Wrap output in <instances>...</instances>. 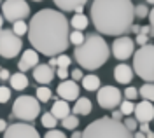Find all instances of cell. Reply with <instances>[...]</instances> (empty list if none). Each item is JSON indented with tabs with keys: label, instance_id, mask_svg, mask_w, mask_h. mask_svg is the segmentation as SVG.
<instances>
[{
	"label": "cell",
	"instance_id": "obj_28",
	"mask_svg": "<svg viewBox=\"0 0 154 138\" xmlns=\"http://www.w3.org/2000/svg\"><path fill=\"white\" fill-rule=\"evenodd\" d=\"M61 124H63V128L65 129H75L77 126H79V119H77L75 114H70L67 119L61 121Z\"/></svg>",
	"mask_w": 154,
	"mask_h": 138
},
{
	"label": "cell",
	"instance_id": "obj_31",
	"mask_svg": "<svg viewBox=\"0 0 154 138\" xmlns=\"http://www.w3.org/2000/svg\"><path fill=\"white\" fill-rule=\"evenodd\" d=\"M137 94H140L138 91H137V88H133V86H128V88L125 89V96H126V100H135L137 98Z\"/></svg>",
	"mask_w": 154,
	"mask_h": 138
},
{
	"label": "cell",
	"instance_id": "obj_4",
	"mask_svg": "<svg viewBox=\"0 0 154 138\" xmlns=\"http://www.w3.org/2000/svg\"><path fill=\"white\" fill-rule=\"evenodd\" d=\"M82 138H133V133L121 121L100 117L82 131Z\"/></svg>",
	"mask_w": 154,
	"mask_h": 138
},
{
	"label": "cell",
	"instance_id": "obj_29",
	"mask_svg": "<svg viewBox=\"0 0 154 138\" xmlns=\"http://www.w3.org/2000/svg\"><path fill=\"white\" fill-rule=\"evenodd\" d=\"M135 107H137V105H133L130 100H125V101L121 103V109H119V110H121L125 116H130V114H133V112H135Z\"/></svg>",
	"mask_w": 154,
	"mask_h": 138
},
{
	"label": "cell",
	"instance_id": "obj_17",
	"mask_svg": "<svg viewBox=\"0 0 154 138\" xmlns=\"http://www.w3.org/2000/svg\"><path fill=\"white\" fill-rule=\"evenodd\" d=\"M54 5L61 10H74L75 14H82V7L88 0H53Z\"/></svg>",
	"mask_w": 154,
	"mask_h": 138
},
{
	"label": "cell",
	"instance_id": "obj_41",
	"mask_svg": "<svg viewBox=\"0 0 154 138\" xmlns=\"http://www.w3.org/2000/svg\"><path fill=\"white\" fill-rule=\"evenodd\" d=\"M0 129H2V133H5V131L9 129V124H7V121H4V119L0 121Z\"/></svg>",
	"mask_w": 154,
	"mask_h": 138
},
{
	"label": "cell",
	"instance_id": "obj_38",
	"mask_svg": "<svg viewBox=\"0 0 154 138\" xmlns=\"http://www.w3.org/2000/svg\"><path fill=\"white\" fill-rule=\"evenodd\" d=\"M56 75L60 77V79H68V68H58L56 70Z\"/></svg>",
	"mask_w": 154,
	"mask_h": 138
},
{
	"label": "cell",
	"instance_id": "obj_11",
	"mask_svg": "<svg viewBox=\"0 0 154 138\" xmlns=\"http://www.w3.org/2000/svg\"><path fill=\"white\" fill-rule=\"evenodd\" d=\"M4 138H40L38 131L32 124L26 122H14L4 133Z\"/></svg>",
	"mask_w": 154,
	"mask_h": 138
},
{
	"label": "cell",
	"instance_id": "obj_15",
	"mask_svg": "<svg viewBox=\"0 0 154 138\" xmlns=\"http://www.w3.org/2000/svg\"><path fill=\"white\" fill-rule=\"evenodd\" d=\"M54 68L51 67V65H37L35 68H33V79L37 80L38 84H42V86H46L49 84L53 77H54Z\"/></svg>",
	"mask_w": 154,
	"mask_h": 138
},
{
	"label": "cell",
	"instance_id": "obj_14",
	"mask_svg": "<svg viewBox=\"0 0 154 138\" xmlns=\"http://www.w3.org/2000/svg\"><path fill=\"white\" fill-rule=\"evenodd\" d=\"M37 65H40L38 63V54L35 49H26L23 54H21V58H19V63H18V68L19 72H26V70L30 68H35Z\"/></svg>",
	"mask_w": 154,
	"mask_h": 138
},
{
	"label": "cell",
	"instance_id": "obj_18",
	"mask_svg": "<svg viewBox=\"0 0 154 138\" xmlns=\"http://www.w3.org/2000/svg\"><path fill=\"white\" fill-rule=\"evenodd\" d=\"M51 114L56 119H61V121L67 119L70 116V105H68V101H65V100H56L54 105H53V109H51Z\"/></svg>",
	"mask_w": 154,
	"mask_h": 138
},
{
	"label": "cell",
	"instance_id": "obj_21",
	"mask_svg": "<svg viewBox=\"0 0 154 138\" xmlns=\"http://www.w3.org/2000/svg\"><path fill=\"white\" fill-rule=\"evenodd\" d=\"M82 88L86 91H98L102 88V82H100V77L98 75H86L82 79Z\"/></svg>",
	"mask_w": 154,
	"mask_h": 138
},
{
	"label": "cell",
	"instance_id": "obj_43",
	"mask_svg": "<svg viewBox=\"0 0 154 138\" xmlns=\"http://www.w3.org/2000/svg\"><path fill=\"white\" fill-rule=\"evenodd\" d=\"M149 21H151V26L154 28V7L151 9V12H149Z\"/></svg>",
	"mask_w": 154,
	"mask_h": 138
},
{
	"label": "cell",
	"instance_id": "obj_10",
	"mask_svg": "<svg viewBox=\"0 0 154 138\" xmlns=\"http://www.w3.org/2000/svg\"><path fill=\"white\" fill-rule=\"evenodd\" d=\"M133 51H135V42L130 37H117L112 44V54L119 61H125L130 56H133Z\"/></svg>",
	"mask_w": 154,
	"mask_h": 138
},
{
	"label": "cell",
	"instance_id": "obj_34",
	"mask_svg": "<svg viewBox=\"0 0 154 138\" xmlns=\"http://www.w3.org/2000/svg\"><path fill=\"white\" fill-rule=\"evenodd\" d=\"M44 138H67V136L63 135V131H58V129H49Z\"/></svg>",
	"mask_w": 154,
	"mask_h": 138
},
{
	"label": "cell",
	"instance_id": "obj_46",
	"mask_svg": "<svg viewBox=\"0 0 154 138\" xmlns=\"http://www.w3.org/2000/svg\"><path fill=\"white\" fill-rule=\"evenodd\" d=\"M133 138H147V136H145V133H142V131H137V133H133Z\"/></svg>",
	"mask_w": 154,
	"mask_h": 138
},
{
	"label": "cell",
	"instance_id": "obj_37",
	"mask_svg": "<svg viewBox=\"0 0 154 138\" xmlns=\"http://www.w3.org/2000/svg\"><path fill=\"white\" fill-rule=\"evenodd\" d=\"M70 75H72V80H82L84 79V75H82V70L81 68H74L72 72H70Z\"/></svg>",
	"mask_w": 154,
	"mask_h": 138
},
{
	"label": "cell",
	"instance_id": "obj_36",
	"mask_svg": "<svg viewBox=\"0 0 154 138\" xmlns=\"http://www.w3.org/2000/svg\"><path fill=\"white\" fill-rule=\"evenodd\" d=\"M137 44H138L140 47L147 46V44H149V37H147L145 33H138V35H137Z\"/></svg>",
	"mask_w": 154,
	"mask_h": 138
},
{
	"label": "cell",
	"instance_id": "obj_2",
	"mask_svg": "<svg viewBox=\"0 0 154 138\" xmlns=\"http://www.w3.org/2000/svg\"><path fill=\"white\" fill-rule=\"evenodd\" d=\"M91 20L98 33L121 37L133 26L135 5L131 0H93Z\"/></svg>",
	"mask_w": 154,
	"mask_h": 138
},
{
	"label": "cell",
	"instance_id": "obj_9",
	"mask_svg": "<svg viewBox=\"0 0 154 138\" xmlns=\"http://www.w3.org/2000/svg\"><path fill=\"white\" fill-rule=\"evenodd\" d=\"M121 91L116 88V86H102L96 93V101L102 109L107 110H114L116 107H121Z\"/></svg>",
	"mask_w": 154,
	"mask_h": 138
},
{
	"label": "cell",
	"instance_id": "obj_20",
	"mask_svg": "<svg viewBox=\"0 0 154 138\" xmlns=\"http://www.w3.org/2000/svg\"><path fill=\"white\" fill-rule=\"evenodd\" d=\"M72 112L75 116H88V114H91V101L88 98H79L75 101V105L72 107Z\"/></svg>",
	"mask_w": 154,
	"mask_h": 138
},
{
	"label": "cell",
	"instance_id": "obj_22",
	"mask_svg": "<svg viewBox=\"0 0 154 138\" xmlns=\"http://www.w3.org/2000/svg\"><path fill=\"white\" fill-rule=\"evenodd\" d=\"M70 25L74 26V30H79V32H82V30L88 28V25H89V20H88V16L84 14H75L72 20H70Z\"/></svg>",
	"mask_w": 154,
	"mask_h": 138
},
{
	"label": "cell",
	"instance_id": "obj_26",
	"mask_svg": "<svg viewBox=\"0 0 154 138\" xmlns=\"http://www.w3.org/2000/svg\"><path fill=\"white\" fill-rule=\"evenodd\" d=\"M84 40H86V35H82V32H79V30L70 32V44H74L75 47L82 46V44H84Z\"/></svg>",
	"mask_w": 154,
	"mask_h": 138
},
{
	"label": "cell",
	"instance_id": "obj_19",
	"mask_svg": "<svg viewBox=\"0 0 154 138\" xmlns=\"http://www.w3.org/2000/svg\"><path fill=\"white\" fill-rule=\"evenodd\" d=\"M11 88L16 89V91H25L28 88V79L23 72H18V74H12L11 77Z\"/></svg>",
	"mask_w": 154,
	"mask_h": 138
},
{
	"label": "cell",
	"instance_id": "obj_50",
	"mask_svg": "<svg viewBox=\"0 0 154 138\" xmlns=\"http://www.w3.org/2000/svg\"><path fill=\"white\" fill-rule=\"evenodd\" d=\"M147 4H154V0H147Z\"/></svg>",
	"mask_w": 154,
	"mask_h": 138
},
{
	"label": "cell",
	"instance_id": "obj_25",
	"mask_svg": "<svg viewBox=\"0 0 154 138\" xmlns=\"http://www.w3.org/2000/svg\"><path fill=\"white\" fill-rule=\"evenodd\" d=\"M40 121H42V126L48 129H54V126H56L58 119L51 114V112H46V114H42V117H40Z\"/></svg>",
	"mask_w": 154,
	"mask_h": 138
},
{
	"label": "cell",
	"instance_id": "obj_6",
	"mask_svg": "<svg viewBox=\"0 0 154 138\" xmlns=\"http://www.w3.org/2000/svg\"><path fill=\"white\" fill-rule=\"evenodd\" d=\"M40 101L33 96L28 94H23L16 98L14 105H12V116L19 121H33L38 117V112H40Z\"/></svg>",
	"mask_w": 154,
	"mask_h": 138
},
{
	"label": "cell",
	"instance_id": "obj_35",
	"mask_svg": "<svg viewBox=\"0 0 154 138\" xmlns=\"http://www.w3.org/2000/svg\"><path fill=\"white\" fill-rule=\"evenodd\" d=\"M123 122H125V126H126V128H128L130 131H131V133H133L135 129H137V122H138V121H137V119H131V117H128V119H125Z\"/></svg>",
	"mask_w": 154,
	"mask_h": 138
},
{
	"label": "cell",
	"instance_id": "obj_23",
	"mask_svg": "<svg viewBox=\"0 0 154 138\" xmlns=\"http://www.w3.org/2000/svg\"><path fill=\"white\" fill-rule=\"evenodd\" d=\"M138 93L145 101H154V82H145L144 86L138 89Z\"/></svg>",
	"mask_w": 154,
	"mask_h": 138
},
{
	"label": "cell",
	"instance_id": "obj_8",
	"mask_svg": "<svg viewBox=\"0 0 154 138\" xmlns=\"http://www.w3.org/2000/svg\"><path fill=\"white\" fill-rule=\"evenodd\" d=\"M21 47H23V42L12 30H2V33H0V54H2V58H16L21 52Z\"/></svg>",
	"mask_w": 154,
	"mask_h": 138
},
{
	"label": "cell",
	"instance_id": "obj_3",
	"mask_svg": "<svg viewBox=\"0 0 154 138\" xmlns=\"http://www.w3.org/2000/svg\"><path fill=\"white\" fill-rule=\"evenodd\" d=\"M77 63L86 70H98L100 67L105 65V61L109 59V46L103 40V37L91 33L86 35V40L82 46L75 47L74 51Z\"/></svg>",
	"mask_w": 154,
	"mask_h": 138
},
{
	"label": "cell",
	"instance_id": "obj_1",
	"mask_svg": "<svg viewBox=\"0 0 154 138\" xmlns=\"http://www.w3.org/2000/svg\"><path fill=\"white\" fill-rule=\"evenodd\" d=\"M63 12L54 9H42L32 16L28 40L32 47L49 58H56L67 51L70 44V30Z\"/></svg>",
	"mask_w": 154,
	"mask_h": 138
},
{
	"label": "cell",
	"instance_id": "obj_5",
	"mask_svg": "<svg viewBox=\"0 0 154 138\" xmlns=\"http://www.w3.org/2000/svg\"><path fill=\"white\" fill-rule=\"evenodd\" d=\"M135 74L145 82H154V46L147 44L133 54Z\"/></svg>",
	"mask_w": 154,
	"mask_h": 138
},
{
	"label": "cell",
	"instance_id": "obj_45",
	"mask_svg": "<svg viewBox=\"0 0 154 138\" xmlns=\"http://www.w3.org/2000/svg\"><path fill=\"white\" fill-rule=\"evenodd\" d=\"M48 65H51L53 68H54V67H58V56H56V58H51V59H49Z\"/></svg>",
	"mask_w": 154,
	"mask_h": 138
},
{
	"label": "cell",
	"instance_id": "obj_12",
	"mask_svg": "<svg viewBox=\"0 0 154 138\" xmlns=\"http://www.w3.org/2000/svg\"><path fill=\"white\" fill-rule=\"evenodd\" d=\"M58 96L65 101H72V100H79V86L75 80H63L56 89Z\"/></svg>",
	"mask_w": 154,
	"mask_h": 138
},
{
	"label": "cell",
	"instance_id": "obj_44",
	"mask_svg": "<svg viewBox=\"0 0 154 138\" xmlns=\"http://www.w3.org/2000/svg\"><path fill=\"white\" fill-rule=\"evenodd\" d=\"M131 32H133V33H137V35H138V33L142 32V26H138V25H133V26H131Z\"/></svg>",
	"mask_w": 154,
	"mask_h": 138
},
{
	"label": "cell",
	"instance_id": "obj_49",
	"mask_svg": "<svg viewBox=\"0 0 154 138\" xmlns=\"http://www.w3.org/2000/svg\"><path fill=\"white\" fill-rule=\"evenodd\" d=\"M145 136H147V138H154V131H149V133H147Z\"/></svg>",
	"mask_w": 154,
	"mask_h": 138
},
{
	"label": "cell",
	"instance_id": "obj_24",
	"mask_svg": "<svg viewBox=\"0 0 154 138\" xmlns=\"http://www.w3.org/2000/svg\"><path fill=\"white\" fill-rule=\"evenodd\" d=\"M37 96L35 98L40 101V103H46V101H49L51 100V96H53V91L48 88V86H40V88H37Z\"/></svg>",
	"mask_w": 154,
	"mask_h": 138
},
{
	"label": "cell",
	"instance_id": "obj_51",
	"mask_svg": "<svg viewBox=\"0 0 154 138\" xmlns=\"http://www.w3.org/2000/svg\"><path fill=\"white\" fill-rule=\"evenodd\" d=\"M33 2H42V0H33Z\"/></svg>",
	"mask_w": 154,
	"mask_h": 138
},
{
	"label": "cell",
	"instance_id": "obj_42",
	"mask_svg": "<svg viewBox=\"0 0 154 138\" xmlns=\"http://www.w3.org/2000/svg\"><path fill=\"white\" fill-rule=\"evenodd\" d=\"M140 131H142V133H145V135H147V133L151 131V129H149V124H140Z\"/></svg>",
	"mask_w": 154,
	"mask_h": 138
},
{
	"label": "cell",
	"instance_id": "obj_48",
	"mask_svg": "<svg viewBox=\"0 0 154 138\" xmlns=\"http://www.w3.org/2000/svg\"><path fill=\"white\" fill-rule=\"evenodd\" d=\"M72 138H82V133L75 131V133H72Z\"/></svg>",
	"mask_w": 154,
	"mask_h": 138
},
{
	"label": "cell",
	"instance_id": "obj_40",
	"mask_svg": "<svg viewBox=\"0 0 154 138\" xmlns=\"http://www.w3.org/2000/svg\"><path fill=\"white\" fill-rule=\"evenodd\" d=\"M123 116H125V114H123L121 110H114V112H112V119H116V121H121Z\"/></svg>",
	"mask_w": 154,
	"mask_h": 138
},
{
	"label": "cell",
	"instance_id": "obj_27",
	"mask_svg": "<svg viewBox=\"0 0 154 138\" xmlns=\"http://www.w3.org/2000/svg\"><path fill=\"white\" fill-rule=\"evenodd\" d=\"M28 30H30V25H26L25 21H18V23L12 25V32H14L18 37H23L25 33H28Z\"/></svg>",
	"mask_w": 154,
	"mask_h": 138
},
{
	"label": "cell",
	"instance_id": "obj_33",
	"mask_svg": "<svg viewBox=\"0 0 154 138\" xmlns=\"http://www.w3.org/2000/svg\"><path fill=\"white\" fill-rule=\"evenodd\" d=\"M9 98H11V89L5 88V86H2V88H0V101H2V103H7Z\"/></svg>",
	"mask_w": 154,
	"mask_h": 138
},
{
	"label": "cell",
	"instance_id": "obj_7",
	"mask_svg": "<svg viewBox=\"0 0 154 138\" xmlns=\"http://www.w3.org/2000/svg\"><path fill=\"white\" fill-rule=\"evenodd\" d=\"M30 16V5L25 0H4L2 4V18L11 21L12 25L18 21H25Z\"/></svg>",
	"mask_w": 154,
	"mask_h": 138
},
{
	"label": "cell",
	"instance_id": "obj_16",
	"mask_svg": "<svg viewBox=\"0 0 154 138\" xmlns=\"http://www.w3.org/2000/svg\"><path fill=\"white\" fill-rule=\"evenodd\" d=\"M133 72L135 70L130 67V65H125V63H121V65H117L114 68V79L119 82V84H130L131 79H133Z\"/></svg>",
	"mask_w": 154,
	"mask_h": 138
},
{
	"label": "cell",
	"instance_id": "obj_13",
	"mask_svg": "<svg viewBox=\"0 0 154 138\" xmlns=\"http://www.w3.org/2000/svg\"><path fill=\"white\" fill-rule=\"evenodd\" d=\"M135 119L140 122V124H149L154 119V105L152 101H140L137 103L135 107Z\"/></svg>",
	"mask_w": 154,
	"mask_h": 138
},
{
	"label": "cell",
	"instance_id": "obj_47",
	"mask_svg": "<svg viewBox=\"0 0 154 138\" xmlns=\"http://www.w3.org/2000/svg\"><path fill=\"white\" fill-rule=\"evenodd\" d=\"M149 32H152V30H151V26H142V32H140V33H145V35H149Z\"/></svg>",
	"mask_w": 154,
	"mask_h": 138
},
{
	"label": "cell",
	"instance_id": "obj_32",
	"mask_svg": "<svg viewBox=\"0 0 154 138\" xmlns=\"http://www.w3.org/2000/svg\"><path fill=\"white\" fill-rule=\"evenodd\" d=\"M68 65H70V58L67 54H60L58 56V68H68Z\"/></svg>",
	"mask_w": 154,
	"mask_h": 138
},
{
	"label": "cell",
	"instance_id": "obj_39",
	"mask_svg": "<svg viewBox=\"0 0 154 138\" xmlns=\"http://www.w3.org/2000/svg\"><path fill=\"white\" fill-rule=\"evenodd\" d=\"M11 77H12V75L9 74V70H7V68H2V70H0V79L4 80V82H5V80H11Z\"/></svg>",
	"mask_w": 154,
	"mask_h": 138
},
{
	"label": "cell",
	"instance_id": "obj_30",
	"mask_svg": "<svg viewBox=\"0 0 154 138\" xmlns=\"http://www.w3.org/2000/svg\"><path fill=\"white\" fill-rule=\"evenodd\" d=\"M135 16L140 18V20H142V18H147V16H149V9H147V5H145V4H138V5L135 7Z\"/></svg>",
	"mask_w": 154,
	"mask_h": 138
}]
</instances>
